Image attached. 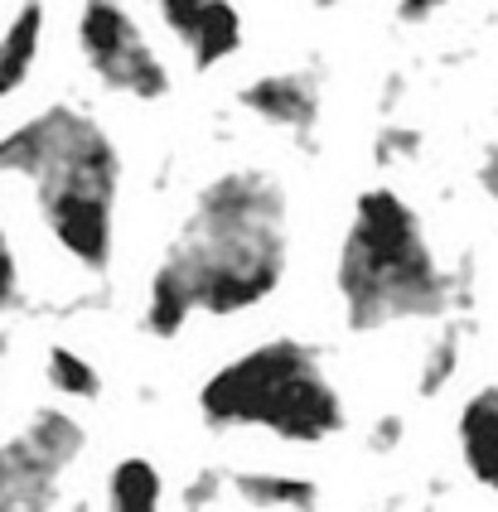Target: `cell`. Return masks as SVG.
I'll return each instance as SVG.
<instances>
[{
  "label": "cell",
  "instance_id": "cell-14",
  "mask_svg": "<svg viewBox=\"0 0 498 512\" xmlns=\"http://www.w3.org/2000/svg\"><path fill=\"white\" fill-rule=\"evenodd\" d=\"M455 368H460V329H445V334L426 348V363H421V377H416V382H421V392H426V397H436L440 387L455 377Z\"/></svg>",
  "mask_w": 498,
  "mask_h": 512
},
{
  "label": "cell",
  "instance_id": "cell-3",
  "mask_svg": "<svg viewBox=\"0 0 498 512\" xmlns=\"http://www.w3.org/2000/svg\"><path fill=\"white\" fill-rule=\"evenodd\" d=\"M455 281L436 261L421 218L392 189H368L353 203L339 247V300L358 334H378L407 319H436Z\"/></svg>",
  "mask_w": 498,
  "mask_h": 512
},
{
  "label": "cell",
  "instance_id": "cell-17",
  "mask_svg": "<svg viewBox=\"0 0 498 512\" xmlns=\"http://www.w3.org/2000/svg\"><path fill=\"white\" fill-rule=\"evenodd\" d=\"M397 445H402V421H397V416H382L378 426H373V435H368V450L387 455V450H397Z\"/></svg>",
  "mask_w": 498,
  "mask_h": 512
},
{
  "label": "cell",
  "instance_id": "cell-2",
  "mask_svg": "<svg viewBox=\"0 0 498 512\" xmlns=\"http://www.w3.org/2000/svg\"><path fill=\"white\" fill-rule=\"evenodd\" d=\"M0 179L30 184L39 223L73 266H83L88 276L107 271L117 232L121 160L117 145L88 112L49 107L5 131Z\"/></svg>",
  "mask_w": 498,
  "mask_h": 512
},
{
  "label": "cell",
  "instance_id": "cell-13",
  "mask_svg": "<svg viewBox=\"0 0 498 512\" xmlns=\"http://www.w3.org/2000/svg\"><path fill=\"white\" fill-rule=\"evenodd\" d=\"M44 372H49V387L63 392V397H73V401H92L102 392V372L92 368L78 348H49Z\"/></svg>",
  "mask_w": 498,
  "mask_h": 512
},
{
  "label": "cell",
  "instance_id": "cell-10",
  "mask_svg": "<svg viewBox=\"0 0 498 512\" xmlns=\"http://www.w3.org/2000/svg\"><path fill=\"white\" fill-rule=\"evenodd\" d=\"M39 44H44V5L25 0L0 29V102L25 87L34 58H39Z\"/></svg>",
  "mask_w": 498,
  "mask_h": 512
},
{
  "label": "cell",
  "instance_id": "cell-11",
  "mask_svg": "<svg viewBox=\"0 0 498 512\" xmlns=\"http://www.w3.org/2000/svg\"><path fill=\"white\" fill-rule=\"evenodd\" d=\"M242 503H252V508H315L320 503V488L310 484V479H300V474H257V469H242L228 479Z\"/></svg>",
  "mask_w": 498,
  "mask_h": 512
},
{
  "label": "cell",
  "instance_id": "cell-12",
  "mask_svg": "<svg viewBox=\"0 0 498 512\" xmlns=\"http://www.w3.org/2000/svg\"><path fill=\"white\" fill-rule=\"evenodd\" d=\"M160 498H165V484L150 459H121L107 479V503L121 512H150L160 508Z\"/></svg>",
  "mask_w": 498,
  "mask_h": 512
},
{
  "label": "cell",
  "instance_id": "cell-15",
  "mask_svg": "<svg viewBox=\"0 0 498 512\" xmlns=\"http://www.w3.org/2000/svg\"><path fill=\"white\" fill-rule=\"evenodd\" d=\"M25 300V276H20V256L5 228V208H0V310H15Z\"/></svg>",
  "mask_w": 498,
  "mask_h": 512
},
{
  "label": "cell",
  "instance_id": "cell-20",
  "mask_svg": "<svg viewBox=\"0 0 498 512\" xmlns=\"http://www.w3.org/2000/svg\"><path fill=\"white\" fill-rule=\"evenodd\" d=\"M0 372H5V339H0Z\"/></svg>",
  "mask_w": 498,
  "mask_h": 512
},
{
  "label": "cell",
  "instance_id": "cell-4",
  "mask_svg": "<svg viewBox=\"0 0 498 512\" xmlns=\"http://www.w3.org/2000/svg\"><path fill=\"white\" fill-rule=\"evenodd\" d=\"M213 430H266L291 445H320L344 430V397L329 382L320 353L295 339L257 343L218 368L199 392Z\"/></svg>",
  "mask_w": 498,
  "mask_h": 512
},
{
  "label": "cell",
  "instance_id": "cell-19",
  "mask_svg": "<svg viewBox=\"0 0 498 512\" xmlns=\"http://www.w3.org/2000/svg\"><path fill=\"white\" fill-rule=\"evenodd\" d=\"M479 184H484V194L494 199V208H498V145L479 160Z\"/></svg>",
  "mask_w": 498,
  "mask_h": 512
},
{
  "label": "cell",
  "instance_id": "cell-16",
  "mask_svg": "<svg viewBox=\"0 0 498 512\" xmlns=\"http://www.w3.org/2000/svg\"><path fill=\"white\" fill-rule=\"evenodd\" d=\"M213 498H223V474H199L194 484L184 488V503L189 508H208Z\"/></svg>",
  "mask_w": 498,
  "mask_h": 512
},
{
  "label": "cell",
  "instance_id": "cell-6",
  "mask_svg": "<svg viewBox=\"0 0 498 512\" xmlns=\"http://www.w3.org/2000/svg\"><path fill=\"white\" fill-rule=\"evenodd\" d=\"M78 49L88 58V68L97 73V83L126 92V97H165L170 92V73L155 54L136 15L121 0H88L78 15Z\"/></svg>",
  "mask_w": 498,
  "mask_h": 512
},
{
  "label": "cell",
  "instance_id": "cell-8",
  "mask_svg": "<svg viewBox=\"0 0 498 512\" xmlns=\"http://www.w3.org/2000/svg\"><path fill=\"white\" fill-rule=\"evenodd\" d=\"M237 102L266 126H281L291 136H310L320 121V83L310 73H266L237 92Z\"/></svg>",
  "mask_w": 498,
  "mask_h": 512
},
{
  "label": "cell",
  "instance_id": "cell-1",
  "mask_svg": "<svg viewBox=\"0 0 498 512\" xmlns=\"http://www.w3.org/2000/svg\"><path fill=\"white\" fill-rule=\"evenodd\" d=\"M286 189L262 170H228L194 199L146 290V329L175 339L194 314L262 305L286 276Z\"/></svg>",
  "mask_w": 498,
  "mask_h": 512
},
{
  "label": "cell",
  "instance_id": "cell-9",
  "mask_svg": "<svg viewBox=\"0 0 498 512\" xmlns=\"http://www.w3.org/2000/svg\"><path fill=\"white\" fill-rule=\"evenodd\" d=\"M460 455L474 484L498 493V387H479L460 411Z\"/></svg>",
  "mask_w": 498,
  "mask_h": 512
},
{
  "label": "cell",
  "instance_id": "cell-21",
  "mask_svg": "<svg viewBox=\"0 0 498 512\" xmlns=\"http://www.w3.org/2000/svg\"><path fill=\"white\" fill-rule=\"evenodd\" d=\"M315 5H344V0H315Z\"/></svg>",
  "mask_w": 498,
  "mask_h": 512
},
{
  "label": "cell",
  "instance_id": "cell-7",
  "mask_svg": "<svg viewBox=\"0 0 498 512\" xmlns=\"http://www.w3.org/2000/svg\"><path fill=\"white\" fill-rule=\"evenodd\" d=\"M160 20L189 49L194 68L208 73L242 49V15L233 0H155Z\"/></svg>",
  "mask_w": 498,
  "mask_h": 512
},
{
  "label": "cell",
  "instance_id": "cell-18",
  "mask_svg": "<svg viewBox=\"0 0 498 512\" xmlns=\"http://www.w3.org/2000/svg\"><path fill=\"white\" fill-rule=\"evenodd\" d=\"M440 5H450V0H397V15L407 20V25H421V20H431Z\"/></svg>",
  "mask_w": 498,
  "mask_h": 512
},
{
  "label": "cell",
  "instance_id": "cell-5",
  "mask_svg": "<svg viewBox=\"0 0 498 512\" xmlns=\"http://www.w3.org/2000/svg\"><path fill=\"white\" fill-rule=\"evenodd\" d=\"M83 445L88 435L68 411L39 406L0 445V508H54L63 493V474L78 464Z\"/></svg>",
  "mask_w": 498,
  "mask_h": 512
}]
</instances>
